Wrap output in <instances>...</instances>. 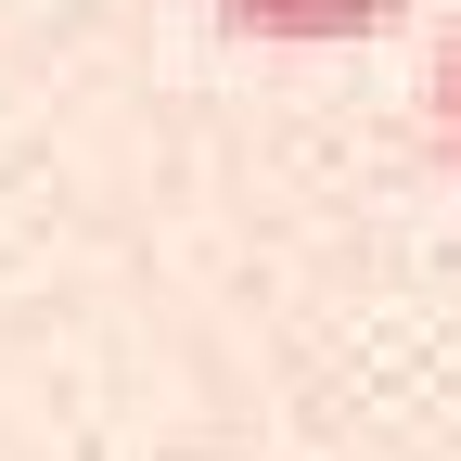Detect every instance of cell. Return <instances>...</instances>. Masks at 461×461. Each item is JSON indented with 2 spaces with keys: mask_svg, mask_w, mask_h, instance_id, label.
I'll return each mask as SVG.
<instances>
[{
  "mask_svg": "<svg viewBox=\"0 0 461 461\" xmlns=\"http://www.w3.org/2000/svg\"><path fill=\"white\" fill-rule=\"evenodd\" d=\"M411 0H218V26L230 39H295V51H321V39H372V26H397Z\"/></svg>",
  "mask_w": 461,
  "mask_h": 461,
  "instance_id": "6da1fadb",
  "label": "cell"
},
{
  "mask_svg": "<svg viewBox=\"0 0 461 461\" xmlns=\"http://www.w3.org/2000/svg\"><path fill=\"white\" fill-rule=\"evenodd\" d=\"M423 129H436V167L461 180V26L436 39V65H423Z\"/></svg>",
  "mask_w": 461,
  "mask_h": 461,
  "instance_id": "7a4b0ae2",
  "label": "cell"
}]
</instances>
